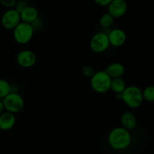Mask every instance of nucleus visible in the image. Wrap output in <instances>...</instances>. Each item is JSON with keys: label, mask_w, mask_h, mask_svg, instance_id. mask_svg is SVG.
<instances>
[{"label": "nucleus", "mask_w": 154, "mask_h": 154, "mask_svg": "<svg viewBox=\"0 0 154 154\" xmlns=\"http://www.w3.org/2000/svg\"><path fill=\"white\" fill-rule=\"evenodd\" d=\"M108 142L110 147L115 150H123L128 148L132 143L130 132L122 126L111 129L108 134Z\"/></svg>", "instance_id": "f257e3e1"}, {"label": "nucleus", "mask_w": 154, "mask_h": 154, "mask_svg": "<svg viewBox=\"0 0 154 154\" xmlns=\"http://www.w3.org/2000/svg\"><path fill=\"white\" fill-rule=\"evenodd\" d=\"M121 100L129 108L132 109L138 108L144 102L142 90L137 86L126 87L121 93Z\"/></svg>", "instance_id": "f03ea898"}, {"label": "nucleus", "mask_w": 154, "mask_h": 154, "mask_svg": "<svg viewBox=\"0 0 154 154\" xmlns=\"http://www.w3.org/2000/svg\"><path fill=\"white\" fill-rule=\"evenodd\" d=\"M111 78L105 71H98L90 78L92 89L98 93H105L110 90Z\"/></svg>", "instance_id": "7ed1b4c3"}, {"label": "nucleus", "mask_w": 154, "mask_h": 154, "mask_svg": "<svg viewBox=\"0 0 154 154\" xmlns=\"http://www.w3.org/2000/svg\"><path fill=\"white\" fill-rule=\"evenodd\" d=\"M34 33L31 24L20 22L13 30L14 39L19 45H27L32 39Z\"/></svg>", "instance_id": "20e7f679"}, {"label": "nucleus", "mask_w": 154, "mask_h": 154, "mask_svg": "<svg viewBox=\"0 0 154 154\" xmlns=\"http://www.w3.org/2000/svg\"><path fill=\"white\" fill-rule=\"evenodd\" d=\"M2 100L5 111L11 114L19 113L24 107V99L20 93H10Z\"/></svg>", "instance_id": "39448f33"}, {"label": "nucleus", "mask_w": 154, "mask_h": 154, "mask_svg": "<svg viewBox=\"0 0 154 154\" xmlns=\"http://www.w3.org/2000/svg\"><path fill=\"white\" fill-rule=\"evenodd\" d=\"M110 46L108 34L99 32L93 35L90 42V47L92 51L96 54H101L108 49Z\"/></svg>", "instance_id": "423d86ee"}, {"label": "nucleus", "mask_w": 154, "mask_h": 154, "mask_svg": "<svg viewBox=\"0 0 154 154\" xmlns=\"http://www.w3.org/2000/svg\"><path fill=\"white\" fill-rule=\"evenodd\" d=\"M20 22V14L14 8L7 9L1 18L2 25L7 30H14Z\"/></svg>", "instance_id": "0eeeda50"}, {"label": "nucleus", "mask_w": 154, "mask_h": 154, "mask_svg": "<svg viewBox=\"0 0 154 154\" xmlns=\"http://www.w3.org/2000/svg\"><path fill=\"white\" fill-rule=\"evenodd\" d=\"M37 62L36 54L31 50H23L17 56V63L23 69L33 67Z\"/></svg>", "instance_id": "6e6552de"}, {"label": "nucleus", "mask_w": 154, "mask_h": 154, "mask_svg": "<svg viewBox=\"0 0 154 154\" xmlns=\"http://www.w3.org/2000/svg\"><path fill=\"white\" fill-rule=\"evenodd\" d=\"M108 13L113 17L120 18L127 11V3L125 0H112L108 6Z\"/></svg>", "instance_id": "1a4fd4ad"}, {"label": "nucleus", "mask_w": 154, "mask_h": 154, "mask_svg": "<svg viewBox=\"0 0 154 154\" xmlns=\"http://www.w3.org/2000/svg\"><path fill=\"white\" fill-rule=\"evenodd\" d=\"M110 45L114 47H121L126 43L127 35L125 31L121 29H113L108 34Z\"/></svg>", "instance_id": "9d476101"}, {"label": "nucleus", "mask_w": 154, "mask_h": 154, "mask_svg": "<svg viewBox=\"0 0 154 154\" xmlns=\"http://www.w3.org/2000/svg\"><path fill=\"white\" fill-rule=\"evenodd\" d=\"M16 124V117L14 114L4 111L0 114V130L8 131L11 129Z\"/></svg>", "instance_id": "9b49d317"}, {"label": "nucleus", "mask_w": 154, "mask_h": 154, "mask_svg": "<svg viewBox=\"0 0 154 154\" xmlns=\"http://www.w3.org/2000/svg\"><path fill=\"white\" fill-rule=\"evenodd\" d=\"M105 72L111 79L122 78L126 72L124 66L120 63H113L108 65Z\"/></svg>", "instance_id": "f8f14e48"}, {"label": "nucleus", "mask_w": 154, "mask_h": 154, "mask_svg": "<svg viewBox=\"0 0 154 154\" xmlns=\"http://www.w3.org/2000/svg\"><path fill=\"white\" fill-rule=\"evenodd\" d=\"M120 123L122 127L124 129L129 131L132 130L137 126V118L132 113L126 111L121 115Z\"/></svg>", "instance_id": "ddd939ff"}, {"label": "nucleus", "mask_w": 154, "mask_h": 154, "mask_svg": "<svg viewBox=\"0 0 154 154\" xmlns=\"http://www.w3.org/2000/svg\"><path fill=\"white\" fill-rule=\"evenodd\" d=\"M20 14L21 22L29 24L38 17V11L37 8L31 5H29L28 7L26 8L22 12L20 13Z\"/></svg>", "instance_id": "4468645a"}, {"label": "nucleus", "mask_w": 154, "mask_h": 154, "mask_svg": "<svg viewBox=\"0 0 154 154\" xmlns=\"http://www.w3.org/2000/svg\"><path fill=\"white\" fill-rule=\"evenodd\" d=\"M126 87V81L123 79V78L111 79L110 90H112L115 94H121Z\"/></svg>", "instance_id": "2eb2a0df"}, {"label": "nucleus", "mask_w": 154, "mask_h": 154, "mask_svg": "<svg viewBox=\"0 0 154 154\" xmlns=\"http://www.w3.org/2000/svg\"><path fill=\"white\" fill-rule=\"evenodd\" d=\"M114 18L108 13H105L101 16L99 19V25L103 29H109L113 25Z\"/></svg>", "instance_id": "dca6fc26"}, {"label": "nucleus", "mask_w": 154, "mask_h": 154, "mask_svg": "<svg viewBox=\"0 0 154 154\" xmlns=\"http://www.w3.org/2000/svg\"><path fill=\"white\" fill-rule=\"evenodd\" d=\"M11 93V84L6 80L0 78V99H3Z\"/></svg>", "instance_id": "f3484780"}, {"label": "nucleus", "mask_w": 154, "mask_h": 154, "mask_svg": "<svg viewBox=\"0 0 154 154\" xmlns=\"http://www.w3.org/2000/svg\"><path fill=\"white\" fill-rule=\"evenodd\" d=\"M143 99L148 102H154V85L147 86L142 90Z\"/></svg>", "instance_id": "a211bd4d"}, {"label": "nucleus", "mask_w": 154, "mask_h": 154, "mask_svg": "<svg viewBox=\"0 0 154 154\" xmlns=\"http://www.w3.org/2000/svg\"><path fill=\"white\" fill-rule=\"evenodd\" d=\"M95 72H96V71L91 66H85L82 69V74L86 78H91L94 75Z\"/></svg>", "instance_id": "6ab92c4d"}, {"label": "nucleus", "mask_w": 154, "mask_h": 154, "mask_svg": "<svg viewBox=\"0 0 154 154\" xmlns=\"http://www.w3.org/2000/svg\"><path fill=\"white\" fill-rule=\"evenodd\" d=\"M29 5L27 2V1H26V0H20V1H17V3L14 8L15 10L17 11L19 13H20V12H22L26 8L28 7Z\"/></svg>", "instance_id": "aec40b11"}, {"label": "nucleus", "mask_w": 154, "mask_h": 154, "mask_svg": "<svg viewBox=\"0 0 154 154\" xmlns=\"http://www.w3.org/2000/svg\"><path fill=\"white\" fill-rule=\"evenodd\" d=\"M30 24H31V26H32V27L34 32H35L38 31V30H40L42 28V26H43V22H42V20L38 17L35 20L33 21V22Z\"/></svg>", "instance_id": "412c9836"}, {"label": "nucleus", "mask_w": 154, "mask_h": 154, "mask_svg": "<svg viewBox=\"0 0 154 154\" xmlns=\"http://www.w3.org/2000/svg\"><path fill=\"white\" fill-rule=\"evenodd\" d=\"M0 3L8 9L13 8L16 5L17 0H0Z\"/></svg>", "instance_id": "4be33fe9"}, {"label": "nucleus", "mask_w": 154, "mask_h": 154, "mask_svg": "<svg viewBox=\"0 0 154 154\" xmlns=\"http://www.w3.org/2000/svg\"><path fill=\"white\" fill-rule=\"evenodd\" d=\"M94 2L98 5L105 7V6H108V5L112 2V0H94Z\"/></svg>", "instance_id": "5701e85b"}, {"label": "nucleus", "mask_w": 154, "mask_h": 154, "mask_svg": "<svg viewBox=\"0 0 154 154\" xmlns=\"http://www.w3.org/2000/svg\"><path fill=\"white\" fill-rule=\"evenodd\" d=\"M5 111V107L4 105H3L2 100H0V114H2Z\"/></svg>", "instance_id": "b1692460"}]
</instances>
